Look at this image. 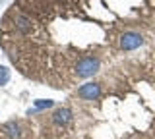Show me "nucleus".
<instances>
[{
    "label": "nucleus",
    "instance_id": "obj_1",
    "mask_svg": "<svg viewBox=\"0 0 155 139\" xmlns=\"http://www.w3.org/2000/svg\"><path fill=\"white\" fill-rule=\"evenodd\" d=\"M101 68V62L97 56H81L76 64V75L81 79H87L91 75H95Z\"/></svg>",
    "mask_w": 155,
    "mask_h": 139
},
{
    "label": "nucleus",
    "instance_id": "obj_2",
    "mask_svg": "<svg viewBox=\"0 0 155 139\" xmlns=\"http://www.w3.org/2000/svg\"><path fill=\"white\" fill-rule=\"evenodd\" d=\"M118 45H120L122 50L130 52V50H136V49H140V46L143 45V37L140 35V33H136V31H124L122 35H120V39H118Z\"/></svg>",
    "mask_w": 155,
    "mask_h": 139
},
{
    "label": "nucleus",
    "instance_id": "obj_3",
    "mask_svg": "<svg viewBox=\"0 0 155 139\" xmlns=\"http://www.w3.org/2000/svg\"><path fill=\"white\" fill-rule=\"evenodd\" d=\"M76 93H78V97L84 99V100H97L101 97V85L95 83V81H87V83L78 87Z\"/></svg>",
    "mask_w": 155,
    "mask_h": 139
},
{
    "label": "nucleus",
    "instance_id": "obj_4",
    "mask_svg": "<svg viewBox=\"0 0 155 139\" xmlns=\"http://www.w3.org/2000/svg\"><path fill=\"white\" fill-rule=\"evenodd\" d=\"M12 21H14V29L19 33H29L33 29V20L23 12H16L12 16Z\"/></svg>",
    "mask_w": 155,
    "mask_h": 139
},
{
    "label": "nucleus",
    "instance_id": "obj_5",
    "mask_svg": "<svg viewBox=\"0 0 155 139\" xmlns=\"http://www.w3.org/2000/svg\"><path fill=\"white\" fill-rule=\"evenodd\" d=\"M52 122L58 124V126H66V124L72 122V112L68 108H58L54 114H52Z\"/></svg>",
    "mask_w": 155,
    "mask_h": 139
},
{
    "label": "nucleus",
    "instance_id": "obj_6",
    "mask_svg": "<svg viewBox=\"0 0 155 139\" xmlns=\"http://www.w3.org/2000/svg\"><path fill=\"white\" fill-rule=\"evenodd\" d=\"M33 104H35V106L27 110V114H29V116H31V114H35V112H41V110H45V108L54 106V100H51V99H37Z\"/></svg>",
    "mask_w": 155,
    "mask_h": 139
},
{
    "label": "nucleus",
    "instance_id": "obj_7",
    "mask_svg": "<svg viewBox=\"0 0 155 139\" xmlns=\"http://www.w3.org/2000/svg\"><path fill=\"white\" fill-rule=\"evenodd\" d=\"M4 131H6L12 139H19V137H21V128H19V124H16V122L4 124Z\"/></svg>",
    "mask_w": 155,
    "mask_h": 139
},
{
    "label": "nucleus",
    "instance_id": "obj_8",
    "mask_svg": "<svg viewBox=\"0 0 155 139\" xmlns=\"http://www.w3.org/2000/svg\"><path fill=\"white\" fill-rule=\"evenodd\" d=\"M10 77H12V71H10L6 66L0 64V87H4V85L10 81Z\"/></svg>",
    "mask_w": 155,
    "mask_h": 139
}]
</instances>
